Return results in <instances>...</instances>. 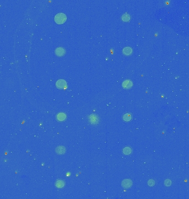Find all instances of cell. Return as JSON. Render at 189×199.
I'll use <instances>...</instances> for the list:
<instances>
[{
    "mask_svg": "<svg viewBox=\"0 0 189 199\" xmlns=\"http://www.w3.org/2000/svg\"><path fill=\"white\" fill-rule=\"evenodd\" d=\"M66 14L63 13H59L55 16L54 17V21L58 24H62L65 23L66 21Z\"/></svg>",
    "mask_w": 189,
    "mask_h": 199,
    "instance_id": "cell-1",
    "label": "cell"
},
{
    "mask_svg": "<svg viewBox=\"0 0 189 199\" xmlns=\"http://www.w3.org/2000/svg\"><path fill=\"white\" fill-rule=\"evenodd\" d=\"M55 54L57 57H62L66 53V50L62 47H58L55 49Z\"/></svg>",
    "mask_w": 189,
    "mask_h": 199,
    "instance_id": "cell-2",
    "label": "cell"
},
{
    "mask_svg": "<svg viewBox=\"0 0 189 199\" xmlns=\"http://www.w3.org/2000/svg\"><path fill=\"white\" fill-rule=\"evenodd\" d=\"M121 185L123 187H124L125 189H129L132 187L133 185L132 181L131 180V179H124L122 182Z\"/></svg>",
    "mask_w": 189,
    "mask_h": 199,
    "instance_id": "cell-3",
    "label": "cell"
},
{
    "mask_svg": "<svg viewBox=\"0 0 189 199\" xmlns=\"http://www.w3.org/2000/svg\"><path fill=\"white\" fill-rule=\"evenodd\" d=\"M67 84L65 80L63 79H60L57 80L56 83V86L59 89H64L66 87Z\"/></svg>",
    "mask_w": 189,
    "mask_h": 199,
    "instance_id": "cell-4",
    "label": "cell"
},
{
    "mask_svg": "<svg viewBox=\"0 0 189 199\" xmlns=\"http://www.w3.org/2000/svg\"><path fill=\"white\" fill-rule=\"evenodd\" d=\"M133 86V83L131 80H126L123 82L122 87L125 89H129Z\"/></svg>",
    "mask_w": 189,
    "mask_h": 199,
    "instance_id": "cell-5",
    "label": "cell"
},
{
    "mask_svg": "<svg viewBox=\"0 0 189 199\" xmlns=\"http://www.w3.org/2000/svg\"><path fill=\"white\" fill-rule=\"evenodd\" d=\"M89 121L92 124H97L99 121V118L97 115L92 114L89 117Z\"/></svg>",
    "mask_w": 189,
    "mask_h": 199,
    "instance_id": "cell-6",
    "label": "cell"
},
{
    "mask_svg": "<svg viewBox=\"0 0 189 199\" xmlns=\"http://www.w3.org/2000/svg\"><path fill=\"white\" fill-rule=\"evenodd\" d=\"M56 118H57V121L59 122L64 121L66 118V115L64 112H60L57 113Z\"/></svg>",
    "mask_w": 189,
    "mask_h": 199,
    "instance_id": "cell-7",
    "label": "cell"
},
{
    "mask_svg": "<svg viewBox=\"0 0 189 199\" xmlns=\"http://www.w3.org/2000/svg\"><path fill=\"white\" fill-rule=\"evenodd\" d=\"M132 49L131 48V47H126L124 48V49H123L122 50V52L124 55H130L132 54Z\"/></svg>",
    "mask_w": 189,
    "mask_h": 199,
    "instance_id": "cell-8",
    "label": "cell"
},
{
    "mask_svg": "<svg viewBox=\"0 0 189 199\" xmlns=\"http://www.w3.org/2000/svg\"><path fill=\"white\" fill-rule=\"evenodd\" d=\"M132 119V115L130 113H126L123 115V119L125 122H129Z\"/></svg>",
    "mask_w": 189,
    "mask_h": 199,
    "instance_id": "cell-9",
    "label": "cell"
},
{
    "mask_svg": "<svg viewBox=\"0 0 189 199\" xmlns=\"http://www.w3.org/2000/svg\"><path fill=\"white\" fill-rule=\"evenodd\" d=\"M56 152L58 154H64L66 152V149L65 147H62V146H59L56 148Z\"/></svg>",
    "mask_w": 189,
    "mask_h": 199,
    "instance_id": "cell-10",
    "label": "cell"
},
{
    "mask_svg": "<svg viewBox=\"0 0 189 199\" xmlns=\"http://www.w3.org/2000/svg\"><path fill=\"white\" fill-rule=\"evenodd\" d=\"M55 186L57 188H62L65 186V181L62 180H57L55 182Z\"/></svg>",
    "mask_w": 189,
    "mask_h": 199,
    "instance_id": "cell-11",
    "label": "cell"
},
{
    "mask_svg": "<svg viewBox=\"0 0 189 199\" xmlns=\"http://www.w3.org/2000/svg\"><path fill=\"white\" fill-rule=\"evenodd\" d=\"M123 153L125 155H129L132 153V149L129 147H125L123 149Z\"/></svg>",
    "mask_w": 189,
    "mask_h": 199,
    "instance_id": "cell-12",
    "label": "cell"
},
{
    "mask_svg": "<svg viewBox=\"0 0 189 199\" xmlns=\"http://www.w3.org/2000/svg\"><path fill=\"white\" fill-rule=\"evenodd\" d=\"M121 19H122V20L123 21H124V22H128V21H129V20H130L131 16L129 14H128V13L124 14H123L122 16Z\"/></svg>",
    "mask_w": 189,
    "mask_h": 199,
    "instance_id": "cell-13",
    "label": "cell"
},
{
    "mask_svg": "<svg viewBox=\"0 0 189 199\" xmlns=\"http://www.w3.org/2000/svg\"><path fill=\"white\" fill-rule=\"evenodd\" d=\"M171 181L170 179H167V180H165V181H164V185L165 186H170L171 185Z\"/></svg>",
    "mask_w": 189,
    "mask_h": 199,
    "instance_id": "cell-14",
    "label": "cell"
},
{
    "mask_svg": "<svg viewBox=\"0 0 189 199\" xmlns=\"http://www.w3.org/2000/svg\"><path fill=\"white\" fill-rule=\"evenodd\" d=\"M154 184H155V181H154L153 179H150L148 181V185L150 186H153L154 185Z\"/></svg>",
    "mask_w": 189,
    "mask_h": 199,
    "instance_id": "cell-15",
    "label": "cell"
}]
</instances>
